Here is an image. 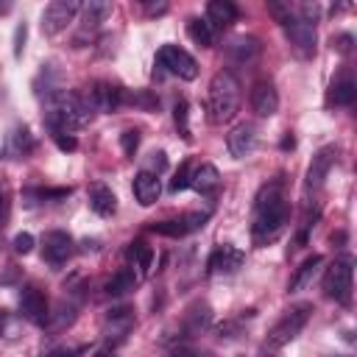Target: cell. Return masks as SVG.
<instances>
[{
    "instance_id": "3",
    "label": "cell",
    "mask_w": 357,
    "mask_h": 357,
    "mask_svg": "<svg viewBox=\"0 0 357 357\" xmlns=\"http://www.w3.org/2000/svg\"><path fill=\"white\" fill-rule=\"evenodd\" d=\"M206 109H209V123H215V126L229 123L237 114V109H240V81L229 70H220V73L212 75Z\"/></svg>"
},
{
    "instance_id": "20",
    "label": "cell",
    "mask_w": 357,
    "mask_h": 357,
    "mask_svg": "<svg viewBox=\"0 0 357 357\" xmlns=\"http://www.w3.org/2000/svg\"><path fill=\"white\" fill-rule=\"evenodd\" d=\"M237 20V6L229 0H212L206 6V22L212 25V31H223Z\"/></svg>"
},
{
    "instance_id": "8",
    "label": "cell",
    "mask_w": 357,
    "mask_h": 357,
    "mask_svg": "<svg viewBox=\"0 0 357 357\" xmlns=\"http://www.w3.org/2000/svg\"><path fill=\"white\" fill-rule=\"evenodd\" d=\"M78 11H81V3L78 0H53V3H47L45 11H42V33L45 36L61 33L75 20Z\"/></svg>"
},
{
    "instance_id": "10",
    "label": "cell",
    "mask_w": 357,
    "mask_h": 357,
    "mask_svg": "<svg viewBox=\"0 0 357 357\" xmlns=\"http://www.w3.org/2000/svg\"><path fill=\"white\" fill-rule=\"evenodd\" d=\"M20 310H22V315H25L31 324H36V326H45L47 318H50L47 296H45L39 287H33V284L22 287V293H20Z\"/></svg>"
},
{
    "instance_id": "15",
    "label": "cell",
    "mask_w": 357,
    "mask_h": 357,
    "mask_svg": "<svg viewBox=\"0 0 357 357\" xmlns=\"http://www.w3.org/2000/svg\"><path fill=\"white\" fill-rule=\"evenodd\" d=\"M254 145H257V131H254L251 123H240V126H234L231 134L226 137V148H229V153H231L234 159L248 156V153L254 151Z\"/></svg>"
},
{
    "instance_id": "18",
    "label": "cell",
    "mask_w": 357,
    "mask_h": 357,
    "mask_svg": "<svg viewBox=\"0 0 357 357\" xmlns=\"http://www.w3.org/2000/svg\"><path fill=\"white\" fill-rule=\"evenodd\" d=\"M89 206H92L95 215L112 218V215L117 212V195L112 192V187H106V184L98 181V184L89 187Z\"/></svg>"
},
{
    "instance_id": "38",
    "label": "cell",
    "mask_w": 357,
    "mask_h": 357,
    "mask_svg": "<svg viewBox=\"0 0 357 357\" xmlns=\"http://www.w3.org/2000/svg\"><path fill=\"white\" fill-rule=\"evenodd\" d=\"M84 349H56V351H47L45 357H81Z\"/></svg>"
},
{
    "instance_id": "34",
    "label": "cell",
    "mask_w": 357,
    "mask_h": 357,
    "mask_svg": "<svg viewBox=\"0 0 357 357\" xmlns=\"http://www.w3.org/2000/svg\"><path fill=\"white\" fill-rule=\"evenodd\" d=\"M14 251H17V254H31V251H33V234L20 231V234L14 237Z\"/></svg>"
},
{
    "instance_id": "17",
    "label": "cell",
    "mask_w": 357,
    "mask_h": 357,
    "mask_svg": "<svg viewBox=\"0 0 357 357\" xmlns=\"http://www.w3.org/2000/svg\"><path fill=\"white\" fill-rule=\"evenodd\" d=\"M131 190H134V198H137L139 206H151V204H156V198L162 192V184H159V176H153L151 170H139L134 176Z\"/></svg>"
},
{
    "instance_id": "13",
    "label": "cell",
    "mask_w": 357,
    "mask_h": 357,
    "mask_svg": "<svg viewBox=\"0 0 357 357\" xmlns=\"http://www.w3.org/2000/svg\"><path fill=\"white\" fill-rule=\"evenodd\" d=\"M123 92H126V89L100 81V84H95V86L89 89L86 98H89V103H92L95 112H106V114H112V112H117V109L123 106Z\"/></svg>"
},
{
    "instance_id": "25",
    "label": "cell",
    "mask_w": 357,
    "mask_h": 357,
    "mask_svg": "<svg viewBox=\"0 0 357 357\" xmlns=\"http://www.w3.org/2000/svg\"><path fill=\"white\" fill-rule=\"evenodd\" d=\"M81 8H84V31H95L112 14L109 3H89V6H81Z\"/></svg>"
},
{
    "instance_id": "33",
    "label": "cell",
    "mask_w": 357,
    "mask_h": 357,
    "mask_svg": "<svg viewBox=\"0 0 357 357\" xmlns=\"http://www.w3.org/2000/svg\"><path fill=\"white\" fill-rule=\"evenodd\" d=\"M11 220V195H8V187L0 190V229H6Z\"/></svg>"
},
{
    "instance_id": "12",
    "label": "cell",
    "mask_w": 357,
    "mask_h": 357,
    "mask_svg": "<svg viewBox=\"0 0 357 357\" xmlns=\"http://www.w3.org/2000/svg\"><path fill=\"white\" fill-rule=\"evenodd\" d=\"M73 254V237L67 231H47L42 240V259L47 265H61Z\"/></svg>"
},
{
    "instance_id": "42",
    "label": "cell",
    "mask_w": 357,
    "mask_h": 357,
    "mask_svg": "<svg viewBox=\"0 0 357 357\" xmlns=\"http://www.w3.org/2000/svg\"><path fill=\"white\" fill-rule=\"evenodd\" d=\"M3 324H6V312L0 310V329H3Z\"/></svg>"
},
{
    "instance_id": "28",
    "label": "cell",
    "mask_w": 357,
    "mask_h": 357,
    "mask_svg": "<svg viewBox=\"0 0 357 357\" xmlns=\"http://www.w3.org/2000/svg\"><path fill=\"white\" fill-rule=\"evenodd\" d=\"M11 151L17 156H28L33 151V137H31V131L25 126L22 128H14V134H11Z\"/></svg>"
},
{
    "instance_id": "36",
    "label": "cell",
    "mask_w": 357,
    "mask_h": 357,
    "mask_svg": "<svg viewBox=\"0 0 357 357\" xmlns=\"http://www.w3.org/2000/svg\"><path fill=\"white\" fill-rule=\"evenodd\" d=\"M25 36H28V25L25 22H20L17 25V31H14V56L20 59L22 56V50H25Z\"/></svg>"
},
{
    "instance_id": "30",
    "label": "cell",
    "mask_w": 357,
    "mask_h": 357,
    "mask_svg": "<svg viewBox=\"0 0 357 357\" xmlns=\"http://www.w3.org/2000/svg\"><path fill=\"white\" fill-rule=\"evenodd\" d=\"M229 53H234L240 61H245L251 53H257V42H254L251 36H248V39H245V36H240V39H234V42L229 45Z\"/></svg>"
},
{
    "instance_id": "7",
    "label": "cell",
    "mask_w": 357,
    "mask_h": 357,
    "mask_svg": "<svg viewBox=\"0 0 357 357\" xmlns=\"http://www.w3.org/2000/svg\"><path fill=\"white\" fill-rule=\"evenodd\" d=\"M156 64L162 70H167L170 75H178L184 81H192L198 75V61L178 45H162L156 53Z\"/></svg>"
},
{
    "instance_id": "16",
    "label": "cell",
    "mask_w": 357,
    "mask_h": 357,
    "mask_svg": "<svg viewBox=\"0 0 357 357\" xmlns=\"http://www.w3.org/2000/svg\"><path fill=\"white\" fill-rule=\"evenodd\" d=\"M251 109H254L259 117H271V114L279 112V92L273 89V84L259 81V84L251 89Z\"/></svg>"
},
{
    "instance_id": "19",
    "label": "cell",
    "mask_w": 357,
    "mask_h": 357,
    "mask_svg": "<svg viewBox=\"0 0 357 357\" xmlns=\"http://www.w3.org/2000/svg\"><path fill=\"white\" fill-rule=\"evenodd\" d=\"M209 321H212V310H209V304H206V301H195V304L184 312L181 329L187 332V337H195V335H201V332L209 326Z\"/></svg>"
},
{
    "instance_id": "35",
    "label": "cell",
    "mask_w": 357,
    "mask_h": 357,
    "mask_svg": "<svg viewBox=\"0 0 357 357\" xmlns=\"http://www.w3.org/2000/svg\"><path fill=\"white\" fill-rule=\"evenodd\" d=\"M50 137H53V142H56L61 151H75V148H78L75 137H73V134H67V131H56V134H50Z\"/></svg>"
},
{
    "instance_id": "9",
    "label": "cell",
    "mask_w": 357,
    "mask_h": 357,
    "mask_svg": "<svg viewBox=\"0 0 357 357\" xmlns=\"http://www.w3.org/2000/svg\"><path fill=\"white\" fill-rule=\"evenodd\" d=\"M209 220V212H187L181 218H173V220H162V223H153L151 231L156 234H165V237H184L190 231H198L204 229Z\"/></svg>"
},
{
    "instance_id": "39",
    "label": "cell",
    "mask_w": 357,
    "mask_h": 357,
    "mask_svg": "<svg viewBox=\"0 0 357 357\" xmlns=\"http://www.w3.org/2000/svg\"><path fill=\"white\" fill-rule=\"evenodd\" d=\"M145 11L148 14H165L167 11V3H145Z\"/></svg>"
},
{
    "instance_id": "31",
    "label": "cell",
    "mask_w": 357,
    "mask_h": 357,
    "mask_svg": "<svg viewBox=\"0 0 357 357\" xmlns=\"http://www.w3.org/2000/svg\"><path fill=\"white\" fill-rule=\"evenodd\" d=\"M190 178H192V167H190V162H181L178 170H176V176H173V181H170V192L187 190L190 187Z\"/></svg>"
},
{
    "instance_id": "23",
    "label": "cell",
    "mask_w": 357,
    "mask_h": 357,
    "mask_svg": "<svg viewBox=\"0 0 357 357\" xmlns=\"http://www.w3.org/2000/svg\"><path fill=\"white\" fill-rule=\"evenodd\" d=\"M321 262H324V257H321V254L307 257V259L296 268V273H293V279H290V293H296V290L307 287V284L312 282V276H315V271H318V265H321Z\"/></svg>"
},
{
    "instance_id": "2",
    "label": "cell",
    "mask_w": 357,
    "mask_h": 357,
    "mask_svg": "<svg viewBox=\"0 0 357 357\" xmlns=\"http://www.w3.org/2000/svg\"><path fill=\"white\" fill-rule=\"evenodd\" d=\"M92 103L81 92H50L45 98V123L50 134L84 128L92 120Z\"/></svg>"
},
{
    "instance_id": "40",
    "label": "cell",
    "mask_w": 357,
    "mask_h": 357,
    "mask_svg": "<svg viewBox=\"0 0 357 357\" xmlns=\"http://www.w3.org/2000/svg\"><path fill=\"white\" fill-rule=\"evenodd\" d=\"M349 47H351V36L343 33V36L337 39V50H340V53H349Z\"/></svg>"
},
{
    "instance_id": "24",
    "label": "cell",
    "mask_w": 357,
    "mask_h": 357,
    "mask_svg": "<svg viewBox=\"0 0 357 357\" xmlns=\"http://www.w3.org/2000/svg\"><path fill=\"white\" fill-rule=\"evenodd\" d=\"M137 282H139V276H137L131 268H120V271L112 273V279L106 282V293H109V296H126V293H131V290L137 287Z\"/></svg>"
},
{
    "instance_id": "4",
    "label": "cell",
    "mask_w": 357,
    "mask_h": 357,
    "mask_svg": "<svg viewBox=\"0 0 357 357\" xmlns=\"http://www.w3.org/2000/svg\"><path fill=\"white\" fill-rule=\"evenodd\" d=\"M310 312H312V304H293L290 310H284V315L268 332V346L271 349H282L290 340H296L301 335V329L307 326Z\"/></svg>"
},
{
    "instance_id": "14",
    "label": "cell",
    "mask_w": 357,
    "mask_h": 357,
    "mask_svg": "<svg viewBox=\"0 0 357 357\" xmlns=\"http://www.w3.org/2000/svg\"><path fill=\"white\" fill-rule=\"evenodd\" d=\"M243 262H245V254L240 248L223 243V245H218L209 254V262L206 265H209V273H234V271H240Z\"/></svg>"
},
{
    "instance_id": "41",
    "label": "cell",
    "mask_w": 357,
    "mask_h": 357,
    "mask_svg": "<svg viewBox=\"0 0 357 357\" xmlns=\"http://www.w3.org/2000/svg\"><path fill=\"white\" fill-rule=\"evenodd\" d=\"M167 357H195V354H192L190 349H173V351H170Z\"/></svg>"
},
{
    "instance_id": "27",
    "label": "cell",
    "mask_w": 357,
    "mask_h": 357,
    "mask_svg": "<svg viewBox=\"0 0 357 357\" xmlns=\"http://www.w3.org/2000/svg\"><path fill=\"white\" fill-rule=\"evenodd\" d=\"M128 257L134 259V265L139 268V273H148L151 271V259H153V248L145 245V243H131Z\"/></svg>"
},
{
    "instance_id": "6",
    "label": "cell",
    "mask_w": 357,
    "mask_h": 357,
    "mask_svg": "<svg viewBox=\"0 0 357 357\" xmlns=\"http://www.w3.org/2000/svg\"><path fill=\"white\" fill-rule=\"evenodd\" d=\"M279 22H282V28H284V33L290 39V47L301 59L315 56V25L312 22H307L301 17H293V14H284Z\"/></svg>"
},
{
    "instance_id": "21",
    "label": "cell",
    "mask_w": 357,
    "mask_h": 357,
    "mask_svg": "<svg viewBox=\"0 0 357 357\" xmlns=\"http://www.w3.org/2000/svg\"><path fill=\"white\" fill-rule=\"evenodd\" d=\"M190 187L201 195H212L218 187H220V176L215 170V165H201L192 170V178H190Z\"/></svg>"
},
{
    "instance_id": "37",
    "label": "cell",
    "mask_w": 357,
    "mask_h": 357,
    "mask_svg": "<svg viewBox=\"0 0 357 357\" xmlns=\"http://www.w3.org/2000/svg\"><path fill=\"white\" fill-rule=\"evenodd\" d=\"M165 167H167V156H165V151H153V153H151V173L159 176Z\"/></svg>"
},
{
    "instance_id": "29",
    "label": "cell",
    "mask_w": 357,
    "mask_h": 357,
    "mask_svg": "<svg viewBox=\"0 0 357 357\" xmlns=\"http://www.w3.org/2000/svg\"><path fill=\"white\" fill-rule=\"evenodd\" d=\"M173 120H176L178 134H181L184 139H190L192 134H190V106H187V100H178V103L173 106Z\"/></svg>"
},
{
    "instance_id": "5",
    "label": "cell",
    "mask_w": 357,
    "mask_h": 357,
    "mask_svg": "<svg viewBox=\"0 0 357 357\" xmlns=\"http://www.w3.org/2000/svg\"><path fill=\"white\" fill-rule=\"evenodd\" d=\"M351 276H354L351 259L349 257L335 259L324 273V293L329 298H335L337 304H349L351 301Z\"/></svg>"
},
{
    "instance_id": "22",
    "label": "cell",
    "mask_w": 357,
    "mask_h": 357,
    "mask_svg": "<svg viewBox=\"0 0 357 357\" xmlns=\"http://www.w3.org/2000/svg\"><path fill=\"white\" fill-rule=\"evenodd\" d=\"M357 98V86L351 81V75H343L340 81H332L329 86V106H351Z\"/></svg>"
},
{
    "instance_id": "1",
    "label": "cell",
    "mask_w": 357,
    "mask_h": 357,
    "mask_svg": "<svg viewBox=\"0 0 357 357\" xmlns=\"http://www.w3.org/2000/svg\"><path fill=\"white\" fill-rule=\"evenodd\" d=\"M287 218H290V204L282 195V187L279 184H268L257 195V204H254V220H251V240H254V245L273 243L284 231Z\"/></svg>"
},
{
    "instance_id": "26",
    "label": "cell",
    "mask_w": 357,
    "mask_h": 357,
    "mask_svg": "<svg viewBox=\"0 0 357 357\" xmlns=\"http://www.w3.org/2000/svg\"><path fill=\"white\" fill-rule=\"evenodd\" d=\"M187 33H190V39H192L195 45H201V47H209V45L215 42V31H212V25H209L206 20H190V22H187Z\"/></svg>"
},
{
    "instance_id": "11",
    "label": "cell",
    "mask_w": 357,
    "mask_h": 357,
    "mask_svg": "<svg viewBox=\"0 0 357 357\" xmlns=\"http://www.w3.org/2000/svg\"><path fill=\"white\" fill-rule=\"evenodd\" d=\"M335 162H337V148H335V145L318 148L315 156H312V162H310V167H307V187H310V190L321 187L324 178L329 176V170L335 167Z\"/></svg>"
},
{
    "instance_id": "32",
    "label": "cell",
    "mask_w": 357,
    "mask_h": 357,
    "mask_svg": "<svg viewBox=\"0 0 357 357\" xmlns=\"http://www.w3.org/2000/svg\"><path fill=\"white\" fill-rule=\"evenodd\" d=\"M120 145H123V153H126V156H134L137 148H139V131H137V128L123 131V134H120Z\"/></svg>"
}]
</instances>
